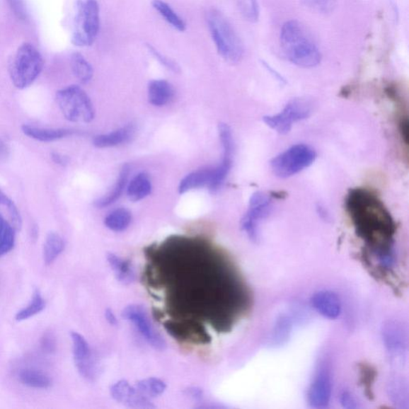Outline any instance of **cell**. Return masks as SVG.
Segmentation results:
<instances>
[{
    "mask_svg": "<svg viewBox=\"0 0 409 409\" xmlns=\"http://www.w3.org/2000/svg\"><path fill=\"white\" fill-rule=\"evenodd\" d=\"M332 378L330 370L321 367L313 378L308 391L309 405L315 408H326L330 404L332 396Z\"/></svg>",
    "mask_w": 409,
    "mask_h": 409,
    "instance_id": "cell-13",
    "label": "cell"
},
{
    "mask_svg": "<svg viewBox=\"0 0 409 409\" xmlns=\"http://www.w3.org/2000/svg\"><path fill=\"white\" fill-rule=\"evenodd\" d=\"M134 124H127L115 131L107 134H98L93 139V145L98 148H110L127 144L131 141L135 134Z\"/></svg>",
    "mask_w": 409,
    "mask_h": 409,
    "instance_id": "cell-17",
    "label": "cell"
},
{
    "mask_svg": "<svg viewBox=\"0 0 409 409\" xmlns=\"http://www.w3.org/2000/svg\"><path fill=\"white\" fill-rule=\"evenodd\" d=\"M134 386L142 395L148 399L162 395L166 388V383L163 381L154 377L142 380Z\"/></svg>",
    "mask_w": 409,
    "mask_h": 409,
    "instance_id": "cell-32",
    "label": "cell"
},
{
    "mask_svg": "<svg viewBox=\"0 0 409 409\" xmlns=\"http://www.w3.org/2000/svg\"><path fill=\"white\" fill-rule=\"evenodd\" d=\"M345 206L359 237L383 267L392 268L396 263V225L385 204L373 192L357 188L347 195Z\"/></svg>",
    "mask_w": 409,
    "mask_h": 409,
    "instance_id": "cell-1",
    "label": "cell"
},
{
    "mask_svg": "<svg viewBox=\"0 0 409 409\" xmlns=\"http://www.w3.org/2000/svg\"><path fill=\"white\" fill-rule=\"evenodd\" d=\"M149 52H150L156 59L159 60L161 64H163L166 68H168L169 70L175 72L179 71V67L175 62H173L168 58H166L162 54L159 53L156 48H154L151 46H148Z\"/></svg>",
    "mask_w": 409,
    "mask_h": 409,
    "instance_id": "cell-37",
    "label": "cell"
},
{
    "mask_svg": "<svg viewBox=\"0 0 409 409\" xmlns=\"http://www.w3.org/2000/svg\"><path fill=\"white\" fill-rule=\"evenodd\" d=\"M387 391L393 404L401 409L408 408V388L404 379L398 376L392 378L388 383Z\"/></svg>",
    "mask_w": 409,
    "mask_h": 409,
    "instance_id": "cell-24",
    "label": "cell"
},
{
    "mask_svg": "<svg viewBox=\"0 0 409 409\" xmlns=\"http://www.w3.org/2000/svg\"><path fill=\"white\" fill-rule=\"evenodd\" d=\"M293 319L289 315L283 314L279 317L272 328L271 343L275 347L286 344L293 330Z\"/></svg>",
    "mask_w": 409,
    "mask_h": 409,
    "instance_id": "cell-25",
    "label": "cell"
},
{
    "mask_svg": "<svg viewBox=\"0 0 409 409\" xmlns=\"http://www.w3.org/2000/svg\"><path fill=\"white\" fill-rule=\"evenodd\" d=\"M55 99L67 120L78 123H89L94 120V105L80 86H68L58 91Z\"/></svg>",
    "mask_w": 409,
    "mask_h": 409,
    "instance_id": "cell-6",
    "label": "cell"
},
{
    "mask_svg": "<svg viewBox=\"0 0 409 409\" xmlns=\"http://www.w3.org/2000/svg\"><path fill=\"white\" fill-rule=\"evenodd\" d=\"M131 172V167L128 164H124L120 170L119 177L114 185V187L109 193L95 202V207L99 209L106 208L120 200L126 190L128 179Z\"/></svg>",
    "mask_w": 409,
    "mask_h": 409,
    "instance_id": "cell-20",
    "label": "cell"
},
{
    "mask_svg": "<svg viewBox=\"0 0 409 409\" xmlns=\"http://www.w3.org/2000/svg\"><path fill=\"white\" fill-rule=\"evenodd\" d=\"M282 51L293 64L312 68L321 63V54L312 35L296 21L284 23L280 34Z\"/></svg>",
    "mask_w": 409,
    "mask_h": 409,
    "instance_id": "cell-2",
    "label": "cell"
},
{
    "mask_svg": "<svg viewBox=\"0 0 409 409\" xmlns=\"http://www.w3.org/2000/svg\"><path fill=\"white\" fill-rule=\"evenodd\" d=\"M127 195L132 202H139L150 195L152 192V183L150 176L145 172L139 173L128 181Z\"/></svg>",
    "mask_w": 409,
    "mask_h": 409,
    "instance_id": "cell-22",
    "label": "cell"
},
{
    "mask_svg": "<svg viewBox=\"0 0 409 409\" xmlns=\"http://www.w3.org/2000/svg\"><path fill=\"white\" fill-rule=\"evenodd\" d=\"M108 260L117 280L125 284H131L134 281L135 272L131 262L113 253L108 254Z\"/></svg>",
    "mask_w": 409,
    "mask_h": 409,
    "instance_id": "cell-23",
    "label": "cell"
},
{
    "mask_svg": "<svg viewBox=\"0 0 409 409\" xmlns=\"http://www.w3.org/2000/svg\"><path fill=\"white\" fill-rule=\"evenodd\" d=\"M46 303L42 299L41 294L38 289H35L33 294L32 302H30L28 307L24 308L20 312H18L16 316L17 321H22L33 317V316L40 313L45 309Z\"/></svg>",
    "mask_w": 409,
    "mask_h": 409,
    "instance_id": "cell-33",
    "label": "cell"
},
{
    "mask_svg": "<svg viewBox=\"0 0 409 409\" xmlns=\"http://www.w3.org/2000/svg\"><path fill=\"white\" fill-rule=\"evenodd\" d=\"M65 241L57 233L51 232L47 234L45 248H43V257L47 265H51L55 261L62 252L64 250Z\"/></svg>",
    "mask_w": 409,
    "mask_h": 409,
    "instance_id": "cell-28",
    "label": "cell"
},
{
    "mask_svg": "<svg viewBox=\"0 0 409 409\" xmlns=\"http://www.w3.org/2000/svg\"><path fill=\"white\" fill-rule=\"evenodd\" d=\"M105 315H106V318L110 325L113 326L117 325V318L113 311H111V309H107L106 314Z\"/></svg>",
    "mask_w": 409,
    "mask_h": 409,
    "instance_id": "cell-44",
    "label": "cell"
},
{
    "mask_svg": "<svg viewBox=\"0 0 409 409\" xmlns=\"http://www.w3.org/2000/svg\"><path fill=\"white\" fill-rule=\"evenodd\" d=\"M110 394L117 402L124 405L135 408H153L154 405L150 399L142 395L135 386L129 385L127 381H120L110 388Z\"/></svg>",
    "mask_w": 409,
    "mask_h": 409,
    "instance_id": "cell-15",
    "label": "cell"
},
{
    "mask_svg": "<svg viewBox=\"0 0 409 409\" xmlns=\"http://www.w3.org/2000/svg\"><path fill=\"white\" fill-rule=\"evenodd\" d=\"M187 393L190 398L194 399H200L203 395L202 390L198 388H190L187 390Z\"/></svg>",
    "mask_w": 409,
    "mask_h": 409,
    "instance_id": "cell-43",
    "label": "cell"
},
{
    "mask_svg": "<svg viewBox=\"0 0 409 409\" xmlns=\"http://www.w3.org/2000/svg\"><path fill=\"white\" fill-rule=\"evenodd\" d=\"M97 0H77L74 5V32L71 42L77 47L91 46L100 27V14Z\"/></svg>",
    "mask_w": 409,
    "mask_h": 409,
    "instance_id": "cell-5",
    "label": "cell"
},
{
    "mask_svg": "<svg viewBox=\"0 0 409 409\" xmlns=\"http://www.w3.org/2000/svg\"><path fill=\"white\" fill-rule=\"evenodd\" d=\"M219 134L223 154L220 163L214 166V180L209 188L212 192L218 191L225 183L232 168L235 151V142L231 128L226 123H220Z\"/></svg>",
    "mask_w": 409,
    "mask_h": 409,
    "instance_id": "cell-10",
    "label": "cell"
},
{
    "mask_svg": "<svg viewBox=\"0 0 409 409\" xmlns=\"http://www.w3.org/2000/svg\"><path fill=\"white\" fill-rule=\"evenodd\" d=\"M23 385L35 388H48L52 386V380L42 371L35 369H23L18 374Z\"/></svg>",
    "mask_w": 409,
    "mask_h": 409,
    "instance_id": "cell-31",
    "label": "cell"
},
{
    "mask_svg": "<svg viewBox=\"0 0 409 409\" xmlns=\"http://www.w3.org/2000/svg\"><path fill=\"white\" fill-rule=\"evenodd\" d=\"M340 401L345 408L355 409L357 408V402L355 396L348 391H345L340 394Z\"/></svg>",
    "mask_w": 409,
    "mask_h": 409,
    "instance_id": "cell-40",
    "label": "cell"
},
{
    "mask_svg": "<svg viewBox=\"0 0 409 409\" xmlns=\"http://www.w3.org/2000/svg\"><path fill=\"white\" fill-rule=\"evenodd\" d=\"M32 235L33 238H37V237H38V229H37L36 226L33 229Z\"/></svg>",
    "mask_w": 409,
    "mask_h": 409,
    "instance_id": "cell-45",
    "label": "cell"
},
{
    "mask_svg": "<svg viewBox=\"0 0 409 409\" xmlns=\"http://www.w3.org/2000/svg\"><path fill=\"white\" fill-rule=\"evenodd\" d=\"M206 21L221 58L229 64H238L243 58L244 46L232 24L219 10L215 8L207 11Z\"/></svg>",
    "mask_w": 409,
    "mask_h": 409,
    "instance_id": "cell-3",
    "label": "cell"
},
{
    "mask_svg": "<svg viewBox=\"0 0 409 409\" xmlns=\"http://www.w3.org/2000/svg\"><path fill=\"white\" fill-rule=\"evenodd\" d=\"M45 66L42 54L30 43L25 42L18 48L9 65L12 83L18 89H25L40 76Z\"/></svg>",
    "mask_w": 409,
    "mask_h": 409,
    "instance_id": "cell-4",
    "label": "cell"
},
{
    "mask_svg": "<svg viewBox=\"0 0 409 409\" xmlns=\"http://www.w3.org/2000/svg\"><path fill=\"white\" fill-rule=\"evenodd\" d=\"M214 177V166L204 167V168L191 172L179 183V194L183 195L188 191L204 187L209 188L213 182Z\"/></svg>",
    "mask_w": 409,
    "mask_h": 409,
    "instance_id": "cell-18",
    "label": "cell"
},
{
    "mask_svg": "<svg viewBox=\"0 0 409 409\" xmlns=\"http://www.w3.org/2000/svg\"><path fill=\"white\" fill-rule=\"evenodd\" d=\"M244 14L250 21H258L260 15L258 0H248V4H246V7H245Z\"/></svg>",
    "mask_w": 409,
    "mask_h": 409,
    "instance_id": "cell-38",
    "label": "cell"
},
{
    "mask_svg": "<svg viewBox=\"0 0 409 409\" xmlns=\"http://www.w3.org/2000/svg\"><path fill=\"white\" fill-rule=\"evenodd\" d=\"M152 5L159 15L164 18L165 21L171 24L173 28L179 30V32H184L187 29V24L183 18L163 0H153Z\"/></svg>",
    "mask_w": 409,
    "mask_h": 409,
    "instance_id": "cell-30",
    "label": "cell"
},
{
    "mask_svg": "<svg viewBox=\"0 0 409 409\" xmlns=\"http://www.w3.org/2000/svg\"><path fill=\"white\" fill-rule=\"evenodd\" d=\"M0 214L4 217L5 214H7V219L11 226L16 231H21L23 222L21 213L18 212L15 202L1 190H0Z\"/></svg>",
    "mask_w": 409,
    "mask_h": 409,
    "instance_id": "cell-29",
    "label": "cell"
},
{
    "mask_svg": "<svg viewBox=\"0 0 409 409\" xmlns=\"http://www.w3.org/2000/svg\"><path fill=\"white\" fill-rule=\"evenodd\" d=\"M73 342V353L76 367L86 379L93 380L96 377V365L93 361L90 346L86 339L76 332L71 334Z\"/></svg>",
    "mask_w": 409,
    "mask_h": 409,
    "instance_id": "cell-14",
    "label": "cell"
},
{
    "mask_svg": "<svg viewBox=\"0 0 409 409\" xmlns=\"http://www.w3.org/2000/svg\"><path fill=\"white\" fill-rule=\"evenodd\" d=\"M132 214L126 208H117L111 212L104 219V224L110 231L122 232L131 225Z\"/></svg>",
    "mask_w": 409,
    "mask_h": 409,
    "instance_id": "cell-26",
    "label": "cell"
},
{
    "mask_svg": "<svg viewBox=\"0 0 409 409\" xmlns=\"http://www.w3.org/2000/svg\"><path fill=\"white\" fill-rule=\"evenodd\" d=\"M175 97V89L171 83L164 79L152 80L148 85V99L153 106H166Z\"/></svg>",
    "mask_w": 409,
    "mask_h": 409,
    "instance_id": "cell-19",
    "label": "cell"
},
{
    "mask_svg": "<svg viewBox=\"0 0 409 409\" xmlns=\"http://www.w3.org/2000/svg\"><path fill=\"white\" fill-rule=\"evenodd\" d=\"M10 156V148L7 142L0 139V160L7 159Z\"/></svg>",
    "mask_w": 409,
    "mask_h": 409,
    "instance_id": "cell-42",
    "label": "cell"
},
{
    "mask_svg": "<svg viewBox=\"0 0 409 409\" xmlns=\"http://www.w3.org/2000/svg\"><path fill=\"white\" fill-rule=\"evenodd\" d=\"M41 348L47 353L57 350V340L51 333H46L41 339Z\"/></svg>",
    "mask_w": 409,
    "mask_h": 409,
    "instance_id": "cell-39",
    "label": "cell"
},
{
    "mask_svg": "<svg viewBox=\"0 0 409 409\" xmlns=\"http://www.w3.org/2000/svg\"><path fill=\"white\" fill-rule=\"evenodd\" d=\"M307 8L316 13L328 15L336 8V0H303Z\"/></svg>",
    "mask_w": 409,
    "mask_h": 409,
    "instance_id": "cell-34",
    "label": "cell"
},
{
    "mask_svg": "<svg viewBox=\"0 0 409 409\" xmlns=\"http://www.w3.org/2000/svg\"><path fill=\"white\" fill-rule=\"evenodd\" d=\"M313 105L306 98H297L290 100L286 107L276 115L263 117L270 128L281 134H288L295 123L307 120L311 115Z\"/></svg>",
    "mask_w": 409,
    "mask_h": 409,
    "instance_id": "cell-8",
    "label": "cell"
},
{
    "mask_svg": "<svg viewBox=\"0 0 409 409\" xmlns=\"http://www.w3.org/2000/svg\"><path fill=\"white\" fill-rule=\"evenodd\" d=\"M382 337L392 362L396 364L402 363L408 346L407 331L405 327L398 321H388L383 326Z\"/></svg>",
    "mask_w": 409,
    "mask_h": 409,
    "instance_id": "cell-12",
    "label": "cell"
},
{
    "mask_svg": "<svg viewBox=\"0 0 409 409\" xmlns=\"http://www.w3.org/2000/svg\"><path fill=\"white\" fill-rule=\"evenodd\" d=\"M71 67L74 76L80 83H88L94 76V70L82 54L76 52L71 55Z\"/></svg>",
    "mask_w": 409,
    "mask_h": 409,
    "instance_id": "cell-27",
    "label": "cell"
},
{
    "mask_svg": "<svg viewBox=\"0 0 409 409\" xmlns=\"http://www.w3.org/2000/svg\"><path fill=\"white\" fill-rule=\"evenodd\" d=\"M16 229H12L5 235V237L0 241V258L13 250L16 243Z\"/></svg>",
    "mask_w": 409,
    "mask_h": 409,
    "instance_id": "cell-36",
    "label": "cell"
},
{
    "mask_svg": "<svg viewBox=\"0 0 409 409\" xmlns=\"http://www.w3.org/2000/svg\"><path fill=\"white\" fill-rule=\"evenodd\" d=\"M51 157L53 162L61 166H66L70 163V159L63 154L52 152L51 154Z\"/></svg>",
    "mask_w": 409,
    "mask_h": 409,
    "instance_id": "cell-41",
    "label": "cell"
},
{
    "mask_svg": "<svg viewBox=\"0 0 409 409\" xmlns=\"http://www.w3.org/2000/svg\"><path fill=\"white\" fill-rule=\"evenodd\" d=\"M317 159V153L311 146L296 144L277 154L272 159L270 166L275 175L287 178L297 175L311 166Z\"/></svg>",
    "mask_w": 409,
    "mask_h": 409,
    "instance_id": "cell-7",
    "label": "cell"
},
{
    "mask_svg": "<svg viewBox=\"0 0 409 409\" xmlns=\"http://www.w3.org/2000/svg\"><path fill=\"white\" fill-rule=\"evenodd\" d=\"M311 301L315 311L326 318L337 319L342 313V303L333 291H318L312 296Z\"/></svg>",
    "mask_w": 409,
    "mask_h": 409,
    "instance_id": "cell-16",
    "label": "cell"
},
{
    "mask_svg": "<svg viewBox=\"0 0 409 409\" xmlns=\"http://www.w3.org/2000/svg\"><path fill=\"white\" fill-rule=\"evenodd\" d=\"M9 7L18 21L27 22L28 21V11L24 0H7Z\"/></svg>",
    "mask_w": 409,
    "mask_h": 409,
    "instance_id": "cell-35",
    "label": "cell"
},
{
    "mask_svg": "<svg viewBox=\"0 0 409 409\" xmlns=\"http://www.w3.org/2000/svg\"><path fill=\"white\" fill-rule=\"evenodd\" d=\"M122 317L132 322L141 335L154 349L163 350L166 347L164 338L160 335L151 323L144 307L139 305H131L122 311Z\"/></svg>",
    "mask_w": 409,
    "mask_h": 409,
    "instance_id": "cell-11",
    "label": "cell"
},
{
    "mask_svg": "<svg viewBox=\"0 0 409 409\" xmlns=\"http://www.w3.org/2000/svg\"><path fill=\"white\" fill-rule=\"evenodd\" d=\"M21 129L23 133L28 137L42 142L63 139L74 134L73 131L68 129L41 128L28 125V124L23 125Z\"/></svg>",
    "mask_w": 409,
    "mask_h": 409,
    "instance_id": "cell-21",
    "label": "cell"
},
{
    "mask_svg": "<svg viewBox=\"0 0 409 409\" xmlns=\"http://www.w3.org/2000/svg\"><path fill=\"white\" fill-rule=\"evenodd\" d=\"M272 203V196L265 192H255L250 197L249 207L241 221V226L254 243L259 239L260 223L270 214Z\"/></svg>",
    "mask_w": 409,
    "mask_h": 409,
    "instance_id": "cell-9",
    "label": "cell"
}]
</instances>
